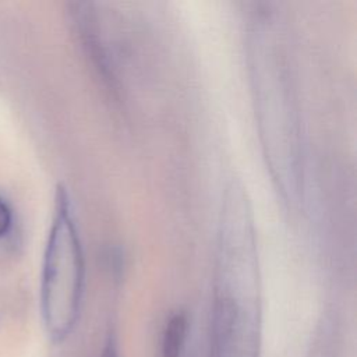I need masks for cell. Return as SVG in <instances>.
<instances>
[{
  "instance_id": "cell-1",
  "label": "cell",
  "mask_w": 357,
  "mask_h": 357,
  "mask_svg": "<svg viewBox=\"0 0 357 357\" xmlns=\"http://www.w3.org/2000/svg\"><path fill=\"white\" fill-rule=\"evenodd\" d=\"M251 59L265 152L280 190L293 198L300 188V131L284 52L272 25H257Z\"/></svg>"
},
{
  "instance_id": "cell-2",
  "label": "cell",
  "mask_w": 357,
  "mask_h": 357,
  "mask_svg": "<svg viewBox=\"0 0 357 357\" xmlns=\"http://www.w3.org/2000/svg\"><path fill=\"white\" fill-rule=\"evenodd\" d=\"M85 287V259L68 192L59 187L42 266L40 305L46 331L63 342L74 331Z\"/></svg>"
},
{
  "instance_id": "cell-3",
  "label": "cell",
  "mask_w": 357,
  "mask_h": 357,
  "mask_svg": "<svg viewBox=\"0 0 357 357\" xmlns=\"http://www.w3.org/2000/svg\"><path fill=\"white\" fill-rule=\"evenodd\" d=\"M259 275L245 268L215 271L208 357H258Z\"/></svg>"
},
{
  "instance_id": "cell-4",
  "label": "cell",
  "mask_w": 357,
  "mask_h": 357,
  "mask_svg": "<svg viewBox=\"0 0 357 357\" xmlns=\"http://www.w3.org/2000/svg\"><path fill=\"white\" fill-rule=\"evenodd\" d=\"M188 333V317L184 311L173 312L165 324L160 342V357H183Z\"/></svg>"
},
{
  "instance_id": "cell-5",
  "label": "cell",
  "mask_w": 357,
  "mask_h": 357,
  "mask_svg": "<svg viewBox=\"0 0 357 357\" xmlns=\"http://www.w3.org/2000/svg\"><path fill=\"white\" fill-rule=\"evenodd\" d=\"M10 226H11V212L7 204L3 199H0V237L7 234Z\"/></svg>"
},
{
  "instance_id": "cell-6",
  "label": "cell",
  "mask_w": 357,
  "mask_h": 357,
  "mask_svg": "<svg viewBox=\"0 0 357 357\" xmlns=\"http://www.w3.org/2000/svg\"><path fill=\"white\" fill-rule=\"evenodd\" d=\"M100 357H120L119 354V347L114 342L113 337H109L107 342L105 343L102 351H100Z\"/></svg>"
}]
</instances>
